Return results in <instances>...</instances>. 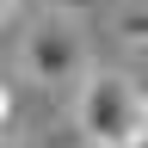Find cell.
Segmentation results:
<instances>
[{"label": "cell", "mask_w": 148, "mask_h": 148, "mask_svg": "<svg viewBox=\"0 0 148 148\" xmlns=\"http://www.w3.org/2000/svg\"><path fill=\"white\" fill-rule=\"evenodd\" d=\"M148 105H142V86L130 74H86L80 80V99H74V130L92 142V148H136L142 142V123Z\"/></svg>", "instance_id": "1"}, {"label": "cell", "mask_w": 148, "mask_h": 148, "mask_svg": "<svg viewBox=\"0 0 148 148\" xmlns=\"http://www.w3.org/2000/svg\"><path fill=\"white\" fill-rule=\"evenodd\" d=\"M25 68L37 74V80H49V86L80 80V74H86V43H80V31H74L68 18H37V25L25 31Z\"/></svg>", "instance_id": "2"}, {"label": "cell", "mask_w": 148, "mask_h": 148, "mask_svg": "<svg viewBox=\"0 0 148 148\" xmlns=\"http://www.w3.org/2000/svg\"><path fill=\"white\" fill-rule=\"evenodd\" d=\"M12 117H18V92H12V80L0 74V136L12 130Z\"/></svg>", "instance_id": "3"}, {"label": "cell", "mask_w": 148, "mask_h": 148, "mask_svg": "<svg viewBox=\"0 0 148 148\" xmlns=\"http://www.w3.org/2000/svg\"><path fill=\"white\" fill-rule=\"evenodd\" d=\"M12 6H18V0H0V25H6V18H12Z\"/></svg>", "instance_id": "4"}, {"label": "cell", "mask_w": 148, "mask_h": 148, "mask_svg": "<svg viewBox=\"0 0 148 148\" xmlns=\"http://www.w3.org/2000/svg\"><path fill=\"white\" fill-rule=\"evenodd\" d=\"M136 148H142V142H136Z\"/></svg>", "instance_id": "5"}]
</instances>
